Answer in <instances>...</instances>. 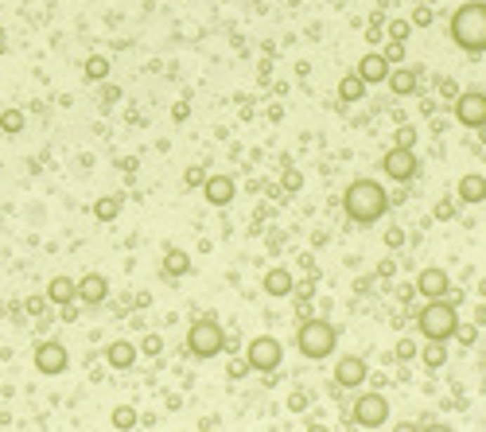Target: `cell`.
<instances>
[{
  "mask_svg": "<svg viewBox=\"0 0 486 432\" xmlns=\"http://www.w3.org/2000/svg\"><path fill=\"white\" fill-rule=\"evenodd\" d=\"M343 211H346V218L358 222V226H374V222L389 211V191L377 183V179H354L343 191Z\"/></svg>",
  "mask_w": 486,
  "mask_h": 432,
  "instance_id": "obj_1",
  "label": "cell"
},
{
  "mask_svg": "<svg viewBox=\"0 0 486 432\" xmlns=\"http://www.w3.org/2000/svg\"><path fill=\"white\" fill-rule=\"evenodd\" d=\"M447 35L459 51L467 55H482L486 51V0H471L459 4L447 20Z\"/></svg>",
  "mask_w": 486,
  "mask_h": 432,
  "instance_id": "obj_2",
  "label": "cell"
},
{
  "mask_svg": "<svg viewBox=\"0 0 486 432\" xmlns=\"http://www.w3.org/2000/svg\"><path fill=\"white\" fill-rule=\"evenodd\" d=\"M296 347H300L303 358H311V362H323V358L335 355L339 331L331 327L323 315H311V320H303L300 327H296Z\"/></svg>",
  "mask_w": 486,
  "mask_h": 432,
  "instance_id": "obj_3",
  "label": "cell"
},
{
  "mask_svg": "<svg viewBox=\"0 0 486 432\" xmlns=\"http://www.w3.org/2000/svg\"><path fill=\"white\" fill-rule=\"evenodd\" d=\"M455 323H459V308H455L452 300H428L416 312V327L428 343H447Z\"/></svg>",
  "mask_w": 486,
  "mask_h": 432,
  "instance_id": "obj_4",
  "label": "cell"
},
{
  "mask_svg": "<svg viewBox=\"0 0 486 432\" xmlns=\"http://www.w3.org/2000/svg\"><path fill=\"white\" fill-rule=\"evenodd\" d=\"M222 347H226V331H222V323L214 320V315H202V320L191 323V331H187V351H191L195 358H214V355H222Z\"/></svg>",
  "mask_w": 486,
  "mask_h": 432,
  "instance_id": "obj_5",
  "label": "cell"
},
{
  "mask_svg": "<svg viewBox=\"0 0 486 432\" xmlns=\"http://www.w3.org/2000/svg\"><path fill=\"white\" fill-rule=\"evenodd\" d=\"M245 362H249V370L277 374L280 362H284V347H280L277 335H257V339L245 347Z\"/></svg>",
  "mask_w": 486,
  "mask_h": 432,
  "instance_id": "obj_6",
  "label": "cell"
},
{
  "mask_svg": "<svg viewBox=\"0 0 486 432\" xmlns=\"http://www.w3.org/2000/svg\"><path fill=\"white\" fill-rule=\"evenodd\" d=\"M354 424H362V428H381V424L389 421V401L386 393H377V390H366L354 398V409H350Z\"/></svg>",
  "mask_w": 486,
  "mask_h": 432,
  "instance_id": "obj_7",
  "label": "cell"
},
{
  "mask_svg": "<svg viewBox=\"0 0 486 432\" xmlns=\"http://www.w3.org/2000/svg\"><path fill=\"white\" fill-rule=\"evenodd\" d=\"M381 168H386V176L393 179V183H409V179L420 171V160H416L412 148H397V144H393V148L381 156Z\"/></svg>",
  "mask_w": 486,
  "mask_h": 432,
  "instance_id": "obj_8",
  "label": "cell"
},
{
  "mask_svg": "<svg viewBox=\"0 0 486 432\" xmlns=\"http://www.w3.org/2000/svg\"><path fill=\"white\" fill-rule=\"evenodd\" d=\"M455 121L463 129H482L486 125V93L482 90H467L455 98Z\"/></svg>",
  "mask_w": 486,
  "mask_h": 432,
  "instance_id": "obj_9",
  "label": "cell"
},
{
  "mask_svg": "<svg viewBox=\"0 0 486 432\" xmlns=\"http://www.w3.org/2000/svg\"><path fill=\"white\" fill-rule=\"evenodd\" d=\"M67 366H70V355H67V347H63V343L43 339L39 347H35V370H39L43 378H59Z\"/></svg>",
  "mask_w": 486,
  "mask_h": 432,
  "instance_id": "obj_10",
  "label": "cell"
},
{
  "mask_svg": "<svg viewBox=\"0 0 486 432\" xmlns=\"http://www.w3.org/2000/svg\"><path fill=\"white\" fill-rule=\"evenodd\" d=\"M412 288H416L424 300H447V292H452V277H447L440 265H428V269L416 273V280H412Z\"/></svg>",
  "mask_w": 486,
  "mask_h": 432,
  "instance_id": "obj_11",
  "label": "cell"
},
{
  "mask_svg": "<svg viewBox=\"0 0 486 432\" xmlns=\"http://www.w3.org/2000/svg\"><path fill=\"white\" fill-rule=\"evenodd\" d=\"M366 378H369L366 358H358V355H343V358L335 362V381L343 386V390H362V386H366Z\"/></svg>",
  "mask_w": 486,
  "mask_h": 432,
  "instance_id": "obj_12",
  "label": "cell"
},
{
  "mask_svg": "<svg viewBox=\"0 0 486 432\" xmlns=\"http://www.w3.org/2000/svg\"><path fill=\"white\" fill-rule=\"evenodd\" d=\"M199 191H202V199H206L210 207H230L234 195H237V183L230 176H206Z\"/></svg>",
  "mask_w": 486,
  "mask_h": 432,
  "instance_id": "obj_13",
  "label": "cell"
},
{
  "mask_svg": "<svg viewBox=\"0 0 486 432\" xmlns=\"http://www.w3.org/2000/svg\"><path fill=\"white\" fill-rule=\"evenodd\" d=\"M386 86L393 90V98H412L416 86H420V70L416 67H389Z\"/></svg>",
  "mask_w": 486,
  "mask_h": 432,
  "instance_id": "obj_14",
  "label": "cell"
},
{
  "mask_svg": "<svg viewBox=\"0 0 486 432\" xmlns=\"http://www.w3.org/2000/svg\"><path fill=\"white\" fill-rule=\"evenodd\" d=\"M110 296V280L101 273H86L82 280H74V300H86V304H101Z\"/></svg>",
  "mask_w": 486,
  "mask_h": 432,
  "instance_id": "obj_15",
  "label": "cell"
},
{
  "mask_svg": "<svg viewBox=\"0 0 486 432\" xmlns=\"http://www.w3.org/2000/svg\"><path fill=\"white\" fill-rule=\"evenodd\" d=\"M354 74H358L366 86H381V82H386V74H389V63L381 59V55H362L358 67H354Z\"/></svg>",
  "mask_w": 486,
  "mask_h": 432,
  "instance_id": "obj_16",
  "label": "cell"
},
{
  "mask_svg": "<svg viewBox=\"0 0 486 432\" xmlns=\"http://www.w3.org/2000/svg\"><path fill=\"white\" fill-rule=\"evenodd\" d=\"M455 195H459V203H471V207L486 203V176H482V171H471V176H463Z\"/></svg>",
  "mask_w": 486,
  "mask_h": 432,
  "instance_id": "obj_17",
  "label": "cell"
},
{
  "mask_svg": "<svg viewBox=\"0 0 486 432\" xmlns=\"http://www.w3.org/2000/svg\"><path fill=\"white\" fill-rule=\"evenodd\" d=\"M101 355H105V362H110L113 370H129V366L136 362V347L129 339H113L110 347L101 351Z\"/></svg>",
  "mask_w": 486,
  "mask_h": 432,
  "instance_id": "obj_18",
  "label": "cell"
},
{
  "mask_svg": "<svg viewBox=\"0 0 486 432\" xmlns=\"http://www.w3.org/2000/svg\"><path fill=\"white\" fill-rule=\"evenodd\" d=\"M261 288H265L268 296H292V273L288 269H268L265 280H261Z\"/></svg>",
  "mask_w": 486,
  "mask_h": 432,
  "instance_id": "obj_19",
  "label": "cell"
},
{
  "mask_svg": "<svg viewBox=\"0 0 486 432\" xmlns=\"http://www.w3.org/2000/svg\"><path fill=\"white\" fill-rule=\"evenodd\" d=\"M47 300H51V304H59V308L74 304V280H70V277H55L47 284Z\"/></svg>",
  "mask_w": 486,
  "mask_h": 432,
  "instance_id": "obj_20",
  "label": "cell"
},
{
  "mask_svg": "<svg viewBox=\"0 0 486 432\" xmlns=\"http://www.w3.org/2000/svg\"><path fill=\"white\" fill-rule=\"evenodd\" d=\"M416 355H420V362H424L428 370H440V366L447 362V347H444V343H428V347L416 351Z\"/></svg>",
  "mask_w": 486,
  "mask_h": 432,
  "instance_id": "obj_21",
  "label": "cell"
},
{
  "mask_svg": "<svg viewBox=\"0 0 486 432\" xmlns=\"http://www.w3.org/2000/svg\"><path fill=\"white\" fill-rule=\"evenodd\" d=\"M339 98H343V102H362V98H366V82H362L358 74H346L343 82H339Z\"/></svg>",
  "mask_w": 486,
  "mask_h": 432,
  "instance_id": "obj_22",
  "label": "cell"
},
{
  "mask_svg": "<svg viewBox=\"0 0 486 432\" xmlns=\"http://www.w3.org/2000/svg\"><path fill=\"white\" fill-rule=\"evenodd\" d=\"M110 421H113V428H117V432H133V428H136V421H140V413H136L133 405H117Z\"/></svg>",
  "mask_w": 486,
  "mask_h": 432,
  "instance_id": "obj_23",
  "label": "cell"
},
{
  "mask_svg": "<svg viewBox=\"0 0 486 432\" xmlns=\"http://www.w3.org/2000/svg\"><path fill=\"white\" fill-rule=\"evenodd\" d=\"M93 214H98V222H113L121 214V195H105L93 203Z\"/></svg>",
  "mask_w": 486,
  "mask_h": 432,
  "instance_id": "obj_24",
  "label": "cell"
},
{
  "mask_svg": "<svg viewBox=\"0 0 486 432\" xmlns=\"http://www.w3.org/2000/svg\"><path fill=\"white\" fill-rule=\"evenodd\" d=\"M164 273H168V277H183V273H191V257L179 254V249H171L168 261H164Z\"/></svg>",
  "mask_w": 486,
  "mask_h": 432,
  "instance_id": "obj_25",
  "label": "cell"
},
{
  "mask_svg": "<svg viewBox=\"0 0 486 432\" xmlns=\"http://www.w3.org/2000/svg\"><path fill=\"white\" fill-rule=\"evenodd\" d=\"M105 74H110V59L105 55H90L86 59V82H101Z\"/></svg>",
  "mask_w": 486,
  "mask_h": 432,
  "instance_id": "obj_26",
  "label": "cell"
},
{
  "mask_svg": "<svg viewBox=\"0 0 486 432\" xmlns=\"http://www.w3.org/2000/svg\"><path fill=\"white\" fill-rule=\"evenodd\" d=\"M452 339H459V347H475L478 343V323H455V331H452Z\"/></svg>",
  "mask_w": 486,
  "mask_h": 432,
  "instance_id": "obj_27",
  "label": "cell"
},
{
  "mask_svg": "<svg viewBox=\"0 0 486 432\" xmlns=\"http://www.w3.org/2000/svg\"><path fill=\"white\" fill-rule=\"evenodd\" d=\"M381 59H386L389 67H401V63H405V43L401 39H389L386 51H381Z\"/></svg>",
  "mask_w": 486,
  "mask_h": 432,
  "instance_id": "obj_28",
  "label": "cell"
},
{
  "mask_svg": "<svg viewBox=\"0 0 486 432\" xmlns=\"http://www.w3.org/2000/svg\"><path fill=\"white\" fill-rule=\"evenodd\" d=\"M0 129H4V133H20V129H24V113H20V110H8L4 117H0Z\"/></svg>",
  "mask_w": 486,
  "mask_h": 432,
  "instance_id": "obj_29",
  "label": "cell"
},
{
  "mask_svg": "<svg viewBox=\"0 0 486 432\" xmlns=\"http://www.w3.org/2000/svg\"><path fill=\"white\" fill-rule=\"evenodd\" d=\"M409 32H412V24H409V20H389V27H386V35H389V39H409Z\"/></svg>",
  "mask_w": 486,
  "mask_h": 432,
  "instance_id": "obj_30",
  "label": "cell"
},
{
  "mask_svg": "<svg viewBox=\"0 0 486 432\" xmlns=\"http://www.w3.org/2000/svg\"><path fill=\"white\" fill-rule=\"evenodd\" d=\"M393 144H397V148H412V144H416V129L401 125V129H397V136H393Z\"/></svg>",
  "mask_w": 486,
  "mask_h": 432,
  "instance_id": "obj_31",
  "label": "cell"
},
{
  "mask_svg": "<svg viewBox=\"0 0 486 432\" xmlns=\"http://www.w3.org/2000/svg\"><path fill=\"white\" fill-rule=\"evenodd\" d=\"M409 24L412 27H428V24H432V4H416V12H412Z\"/></svg>",
  "mask_w": 486,
  "mask_h": 432,
  "instance_id": "obj_32",
  "label": "cell"
},
{
  "mask_svg": "<svg viewBox=\"0 0 486 432\" xmlns=\"http://www.w3.org/2000/svg\"><path fill=\"white\" fill-rule=\"evenodd\" d=\"M136 351H144V355H148V358H156L159 351H164V339H159V335H144V343H140V347H136Z\"/></svg>",
  "mask_w": 486,
  "mask_h": 432,
  "instance_id": "obj_33",
  "label": "cell"
},
{
  "mask_svg": "<svg viewBox=\"0 0 486 432\" xmlns=\"http://www.w3.org/2000/svg\"><path fill=\"white\" fill-rule=\"evenodd\" d=\"M416 339H397V358H401V362H409V358H416Z\"/></svg>",
  "mask_w": 486,
  "mask_h": 432,
  "instance_id": "obj_34",
  "label": "cell"
},
{
  "mask_svg": "<svg viewBox=\"0 0 486 432\" xmlns=\"http://www.w3.org/2000/svg\"><path fill=\"white\" fill-rule=\"evenodd\" d=\"M226 374H230V378H234V381H242L245 378V374H249V362H245V358H230V366H226Z\"/></svg>",
  "mask_w": 486,
  "mask_h": 432,
  "instance_id": "obj_35",
  "label": "cell"
},
{
  "mask_svg": "<svg viewBox=\"0 0 486 432\" xmlns=\"http://www.w3.org/2000/svg\"><path fill=\"white\" fill-rule=\"evenodd\" d=\"M202 179H206V171H202L199 164H191V168L183 171V183H187V187H202Z\"/></svg>",
  "mask_w": 486,
  "mask_h": 432,
  "instance_id": "obj_36",
  "label": "cell"
},
{
  "mask_svg": "<svg viewBox=\"0 0 486 432\" xmlns=\"http://www.w3.org/2000/svg\"><path fill=\"white\" fill-rule=\"evenodd\" d=\"M386 246H389V249H401V246H405V230H401V226H389V230H386Z\"/></svg>",
  "mask_w": 486,
  "mask_h": 432,
  "instance_id": "obj_37",
  "label": "cell"
},
{
  "mask_svg": "<svg viewBox=\"0 0 486 432\" xmlns=\"http://www.w3.org/2000/svg\"><path fill=\"white\" fill-rule=\"evenodd\" d=\"M308 405H311V398H308V393H300V390H296L292 398H288V409H292V413H303Z\"/></svg>",
  "mask_w": 486,
  "mask_h": 432,
  "instance_id": "obj_38",
  "label": "cell"
},
{
  "mask_svg": "<svg viewBox=\"0 0 486 432\" xmlns=\"http://www.w3.org/2000/svg\"><path fill=\"white\" fill-rule=\"evenodd\" d=\"M436 218H440V222L455 218V203H452V199H440V203H436Z\"/></svg>",
  "mask_w": 486,
  "mask_h": 432,
  "instance_id": "obj_39",
  "label": "cell"
},
{
  "mask_svg": "<svg viewBox=\"0 0 486 432\" xmlns=\"http://www.w3.org/2000/svg\"><path fill=\"white\" fill-rule=\"evenodd\" d=\"M420 432H455V428H452V424H440V421H428V417H424V421H420Z\"/></svg>",
  "mask_w": 486,
  "mask_h": 432,
  "instance_id": "obj_40",
  "label": "cell"
},
{
  "mask_svg": "<svg viewBox=\"0 0 486 432\" xmlns=\"http://www.w3.org/2000/svg\"><path fill=\"white\" fill-rule=\"evenodd\" d=\"M171 117H176V121H187V117H191V105H187V102H176V105H171Z\"/></svg>",
  "mask_w": 486,
  "mask_h": 432,
  "instance_id": "obj_41",
  "label": "cell"
},
{
  "mask_svg": "<svg viewBox=\"0 0 486 432\" xmlns=\"http://www.w3.org/2000/svg\"><path fill=\"white\" fill-rule=\"evenodd\" d=\"M393 273H397V261H393V257H386V261L377 265V277H393Z\"/></svg>",
  "mask_w": 486,
  "mask_h": 432,
  "instance_id": "obj_42",
  "label": "cell"
},
{
  "mask_svg": "<svg viewBox=\"0 0 486 432\" xmlns=\"http://www.w3.org/2000/svg\"><path fill=\"white\" fill-rule=\"evenodd\" d=\"M292 292H296L300 300H308L311 292H315V284H311V280H303V284H292Z\"/></svg>",
  "mask_w": 486,
  "mask_h": 432,
  "instance_id": "obj_43",
  "label": "cell"
},
{
  "mask_svg": "<svg viewBox=\"0 0 486 432\" xmlns=\"http://www.w3.org/2000/svg\"><path fill=\"white\" fill-rule=\"evenodd\" d=\"M43 304H47V296H32L24 308H27V312H32V315H39V312H43Z\"/></svg>",
  "mask_w": 486,
  "mask_h": 432,
  "instance_id": "obj_44",
  "label": "cell"
},
{
  "mask_svg": "<svg viewBox=\"0 0 486 432\" xmlns=\"http://www.w3.org/2000/svg\"><path fill=\"white\" fill-rule=\"evenodd\" d=\"M412 296H416V288H412V284H401V288H397V300H412Z\"/></svg>",
  "mask_w": 486,
  "mask_h": 432,
  "instance_id": "obj_45",
  "label": "cell"
},
{
  "mask_svg": "<svg viewBox=\"0 0 486 432\" xmlns=\"http://www.w3.org/2000/svg\"><path fill=\"white\" fill-rule=\"evenodd\" d=\"M117 98H121V90H113V86H105V98H101V102H105V105H113V102H117Z\"/></svg>",
  "mask_w": 486,
  "mask_h": 432,
  "instance_id": "obj_46",
  "label": "cell"
},
{
  "mask_svg": "<svg viewBox=\"0 0 486 432\" xmlns=\"http://www.w3.org/2000/svg\"><path fill=\"white\" fill-rule=\"evenodd\" d=\"M284 183H288V191H296V187H300V171H288Z\"/></svg>",
  "mask_w": 486,
  "mask_h": 432,
  "instance_id": "obj_47",
  "label": "cell"
},
{
  "mask_svg": "<svg viewBox=\"0 0 486 432\" xmlns=\"http://www.w3.org/2000/svg\"><path fill=\"white\" fill-rule=\"evenodd\" d=\"M393 432H420V424H412V421H401Z\"/></svg>",
  "mask_w": 486,
  "mask_h": 432,
  "instance_id": "obj_48",
  "label": "cell"
},
{
  "mask_svg": "<svg viewBox=\"0 0 486 432\" xmlns=\"http://www.w3.org/2000/svg\"><path fill=\"white\" fill-rule=\"evenodd\" d=\"M308 432H331V428H327V424H319V421H311V424H308Z\"/></svg>",
  "mask_w": 486,
  "mask_h": 432,
  "instance_id": "obj_49",
  "label": "cell"
},
{
  "mask_svg": "<svg viewBox=\"0 0 486 432\" xmlns=\"http://www.w3.org/2000/svg\"><path fill=\"white\" fill-rule=\"evenodd\" d=\"M478 296H486V277H482V280H478Z\"/></svg>",
  "mask_w": 486,
  "mask_h": 432,
  "instance_id": "obj_50",
  "label": "cell"
},
{
  "mask_svg": "<svg viewBox=\"0 0 486 432\" xmlns=\"http://www.w3.org/2000/svg\"><path fill=\"white\" fill-rule=\"evenodd\" d=\"M478 133H482V140H486V125H482V129H478Z\"/></svg>",
  "mask_w": 486,
  "mask_h": 432,
  "instance_id": "obj_51",
  "label": "cell"
},
{
  "mask_svg": "<svg viewBox=\"0 0 486 432\" xmlns=\"http://www.w3.org/2000/svg\"><path fill=\"white\" fill-rule=\"evenodd\" d=\"M202 432H214V428H202Z\"/></svg>",
  "mask_w": 486,
  "mask_h": 432,
  "instance_id": "obj_52",
  "label": "cell"
},
{
  "mask_svg": "<svg viewBox=\"0 0 486 432\" xmlns=\"http://www.w3.org/2000/svg\"><path fill=\"white\" fill-rule=\"evenodd\" d=\"M424 4H432V0H424Z\"/></svg>",
  "mask_w": 486,
  "mask_h": 432,
  "instance_id": "obj_53",
  "label": "cell"
},
{
  "mask_svg": "<svg viewBox=\"0 0 486 432\" xmlns=\"http://www.w3.org/2000/svg\"><path fill=\"white\" fill-rule=\"evenodd\" d=\"M482 366H486V358H482Z\"/></svg>",
  "mask_w": 486,
  "mask_h": 432,
  "instance_id": "obj_54",
  "label": "cell"
}]
</instances>
